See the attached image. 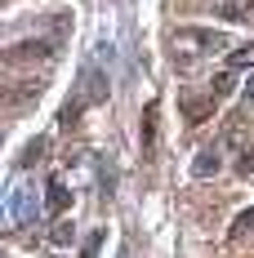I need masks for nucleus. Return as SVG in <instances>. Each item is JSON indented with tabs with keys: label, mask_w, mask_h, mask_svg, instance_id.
I'll use <instances>...</instances> for the list:
<instances>
[{
	"label": "nucleus",
	"mask_w": 254,
	"mask_h": 258,
	"mask_svg": "<svg viewBox=\"0 0 254 258\" xmlns=\"http://www.w3.org/2000/svg\"><path fill=\"white\" fill-rule=\"evenodd\" d=\"M228 49V36L223 31H210V27H183L170 36V53H174V67H196L201 58H214V53Z\"/></svg>",
	"instance_id": "obj_1"
},
{
	"label": "nucleus",
	"mask_w": 254,
	"mask_h": 258,
	"mask_svg": "<svg viewBox=\"0 0 254 258\" xmlns=\"http://www.w3.org/2000/svg\"><path fill=\"white\" fill-rule=\"evenodd\" d=\"M5 58H9V67H45L54 58V45H45V40H23V45H9Z\"/></svg>",
	"instance_id": "obj_2"
},
{
	"label": "nucleus",
	"mask_w": 254,
	"mask_h": 258,
	"mask_svg": "<svg viewBox=\"0 0 254 258\" xmlns=\"http://www.w3.org/2000/svg\"><path fill=\"white\" fill-rule=\"evenodd\" d=\"M219 169H223V156H219V147H201V152L192 156V178L210 182Z\"/></svg>",
	"instance_id": "obj_3"
},
{
	"label": "nucleus",
	"mask_w": 254,
	"mask_h": 258,
	"mask_svg": "<svg viewBox=\"0 0 254 258\" xmlns=\"http://www.w3.org/2000/svg\"><path fill=\"white\" fill-rule=\"evenodd\" d=\"M31 214H36V191H27V187H18L14 196H9V223H31Z\"/></svg>",
	"instance_id": "obj_4"
},
{
	"label": "nucleus",
	"mask_w": 254,
	"mask_h": 258,
	"mask_svg": "<svg viewBox=\"0 0 254 258\" xmlns=\"http://www.w3.org/2000/svg\"><path fill=\"white\" fill-rule=\"evenodd\" d=\"M214 103H219L214 94H205V98H196V94H183V111H187V120H192V125H196V120H205V116L214 111Z\"/></svg>",
	"instance_id": "obj_5"
},
{
	"label": "nucleus",
	"mask_w": 254,
	"mask_h": 258,
	"mask_svg": "<svg viewBox=\"0 0 254 258\" xmlns=\"http://www.w3.org/2000/svg\"><path fill=\"white\" fill-rule=\"evenodd\" d=\"M45 196H49V209H54V214H63V209L72 205V196H67L63 178H49V191H45Z\"/></svg>",
	"instance_id": "obj_6"
},
{
	"label": "nucleus",
	"mask_w": 254,
	"mask_h": 258,
	"mask_svg": "<svg viewBox=\"0 0 254 258\" xmlns=\"http://www.w3.org/2000/svg\"><path fill=\"white\" fill-rule=\"evenodd\" d=\"M250 67H254V40L232 49V58H228V72H250Z\"/></svg>",
	"instance_id": "obj_7"
},
{
	"label": "nucleus",
	"mask_w": 254,
	"mask_h": 258,
	"mask_svg": "<svg viewBox=\"0 0 254 258\" xmlns=\"http://www.w3.org/2000/svg\"><path fill=\"white\" fill-rule=\"evenodd\" d=\"M49 245L54 249H72V245H76V227H72V223H58L49 232Z\"/></svg>",
	"instance_id": "obj_8"
},
{
	"label": "nucleus",
	"mask_w": 254,
	"mask_h": 258,
	"mask_svg": "<svg viewBox=\"0 0 254 258\" xmlns=\"http://www.w3.org/2000/svg\"><path fill=\"white\" fill-rule=\"evenodd\" d=\"M245 232H254V209H241V214L232 218V227H228V236H232V240H241Z\"/></svg>",
	"instance_id": "obj_9"
},
{
	"label": "nucleus",
	"mask_w": 254,
	"mask_h": 258,
	"mask_svg": "<svg viewBox=\"0 0 254 258\" xmlns=\"http://www.w3.org/2000/svg\"><path fill=\"white\" fill-rule=\"evenodd\" d=\"M236 174H241V178H250V174H254V147H245V152L236 156Z\"/></svg>",
	"instance_id": "obj_10"
},
{
	"label": "nucleus",
	"mask_w": 254,
	"mask_h": 258,
	"mask_svg": "<svg viewBox=\"0 0 254 258\" xmlns=\"http://www.w3.org/2000/svg\"><path fill=\"white\" fill-rule=\"evenodd\" d=\"M219 14H223V18H250L254 5H219Z\"/></svg>",
	"instance_id": "obj_11"
},
{
	"label": "nucleus",
	"mask_w": 254,
	"mask_h": 258,
	"mask_svg": "<svg viewBox=\"0 0 254 258\" xmlns=\"http://www.w3.org/2000/svg\"><path fill=\"white\" fill-rule=\"evenodd\" d=\"M152 129H156V107H147V120H143V152H152Z\"/></svg>",
	"instance_id": "obj_12"
},
{
	"label": "nucleus",
	"mask_w": 254,
	"mask_h": 258,
	"mask_svg": "<svg viewBox=\"0 0 254 258\" xmlns=\"http://www.w3.org/2000/svg\"><path fill=\"white\" fill-rule=\"evenodd\" d=\"M228 89H232V72H223V76H214V85H210V94H214V98H223Z\"/></svg>",
	"instance_id": "obj_13"
},
{
	"label": "nucleus",
	"mask_w": 254,
	"mask_h": 258,
	"mask_svg": "<svg viewBox=\"0 0 254 258\" xmlns=\"http://www.w3.org/2000/svg\"><path fill=\"white\" fill-rule=\"evenodd\" d=\"M241 94H245V103H250V107H254V76H250V80H245V89H241Z\"/></svg>",
	"instance_id": "obj_14"
}]
</instances>
